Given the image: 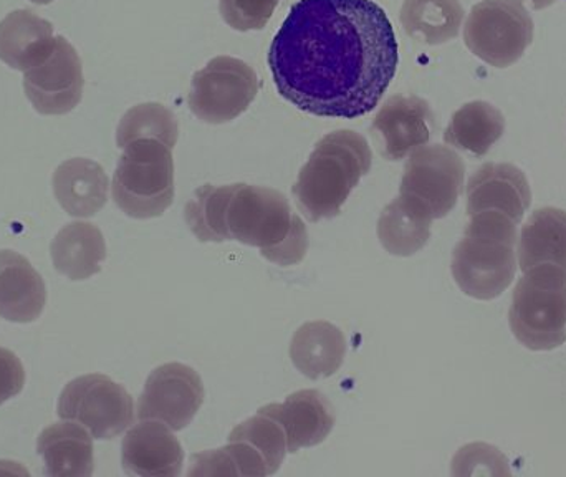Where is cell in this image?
<instances>
[{
    "label": "cell",
    "instance_id": "6da1fadb",
    "mask_svg": "<svg viewBox=\"0 0 566 477\" xmlns=\"http://www.w3.org/2000/svg\"><path fill=\"white\" fill-rule=\"evenodd\" d=\"M398 62L395 29L373 0H298L269 50L282 98L322 118L368 115Z\"/></svg>",
    "mask_w": 566,
    "mask_h": 477
},
{
    "label": "cell",
    "instance_id": "7a4b0ae2",
    "mask_svg": "<svg viewBox=\"0 0 566 477\" xmlns=\"http://www.w3.org/2000/svg\"><path fill=\"white\" fill-rule=\"evenodd\" d=\"M231 186L226 211L229 240L258 247L269 262L277 266L302 262L308 250V232L285 196L262 186Z\"/></svg>",
    "mask_w": 566,
    "mask_h": 477
},
{
    "label": "cell",
    "instance_id": "3957f363",
    "mask_svg": "<svg viewBox=\"0 0 566 477\" xmlns=\"http://www.w3.org/2000/svg\"><path fill=\"white\" fill-rule=\"evenodd\" d=\"M371 163V148L359 133L339 129L323 136L293 186L306 219L318 222L339 215Z\"/></svg>",
    "mask_w": 566,
    "mask_h": 477
},
{
    "label": "cell",
    "instance_id": "277c9868",
    "mask_svg": "<svg viewBox=\"0 0 566 477\" xmlns=\"http://www.w3.org/2000/svg\"><path fill=\"white\" fill-rule=\"evenodd\" d=\"M517 225L497 212L471 216L464 238L452 252V277L465 295L492 300L514 282Z\"/></svg>",
    "mask_w": 566,
    "mask_h": 477
},
{
    "label": "cell",
    "instance_id": "5b68a950",
    "mask_svg": "<svg viewBox=\"0 0 566 477\" xmlns=\"http://www.w3.org/2000/svg\"><path fill=\"white\" fill-rule=\"evenodd\" d=\"M115 205L129 218H159L175 201L172 149L158 139H136L123 148L112 185Z\"/></svg>",
    "mask_w": 566,
    "mask_h": 477
},
{
    "label": "cell",
    "instance_id": "8992f818",
    "mask_svg": "<svg viewBox=\"0 0 566 477\" xmlns=\"http://www.w3.org/2000/svg\"><path fill=\"white\" fill-rule=\"evenodd\" d=\"M515 339L534 352H548L566 342V272L541 266L524 272L509 312Z\"/></svg>",
    "mask_w": 566,
    "mask_h": 477
},
{
    "label": "cell",
    "instance_id": "52a82bcc",
    "mask_svg": "<svg viewBox=\"0 0 566 477\" xmlns=\"http://www.w3.org/2000/svg\"><path fill=\"white\" fill-rule=\"evenodd\" d=\"M534 40V20L517 0H482L464 27L468 49L489 65H514Z\"/></svg>",
    "mask_w": 566,
    "mask_h": 477
},
{
    "label": "cell",
    "instance_id": "ba28073f",
    "mask_svg": "<svg viewBox=\"0 0 566 477\" xmlns=\"http://www.w3.org/2000/svg\"><path fill=\"white\" fill-rule=\"evenodd\" d=\"M261 86L258 73L244 60L216 56L192 76L189 108L202 122L222 125L241 116Z\"/></svg>",
    "mask_w": 566,
    "mask_h": 477
},
{
    "label": "cell",
    "instance_id": "9c48e42d",
    "mask_svg": "<svg viewBox=\"0 0 566 477\" xmlns=\"http://www.w3.org/2000/svg\"><path fill=\"white\" fill-rule=\"evenodd\" d=\"M59 416L78 423L95 439H113L133 425L135 405L122 385L93 373L78 376L63 388Z\"/></svg>",
    "mask_w": 566,
    "mask_h": 477
},
{
    "label": "cell",
    "instance_id": "30bf717a",
    "mask_svg": "<svg viewBox=\"0 0 566 477\" xmlns=\"http://www.w3.org/2000/svg\"><path fill=\"white\" fill-rule=\"evenodd\" d=\"M464 175L458 153L442 145L421 146L409 155L399 195L416 199L432 218L442 219L458 205Z\"/></svg>",
    "mask_w": 566,
    "mask_h": 477
},
{
    "label": "cell",
    "instance_id": "8fae6325",
    "mask_svg": "<svg viewBox=\"0 0 566 477\" xmlns=\"http://www.w3.org/2000/svg\"><path fill=\"white\" fill-rule=\"evenodd\" d=\"M205 383L191 366L166 363L146 380L138 402L139 419H156L172 432L191 425L205 403Z\"/></svg>",
    "mask_w": 566,
    "mask_h": 477
},
{
    "label": "cell",
    "instance_id": "7c38bea8",
    "mask_svg": "<svg viewBox=\"0 0 566 477\" xmlns=\"http://www.w3.org/2000/svg\"><path fill=\"white\" fill-rule=\"evenodd\" d=\"M23 73L27 98L40 115H65L82 102V59L65 37H56L53 52Z\"/></svg>",
    "mask_w": 566,
    "mask_h": 477
},
{
    "label": "cell",
    "instance_id": "4fadbf2b",
    "mask_svg": "<svg viewBox=\"0 0 566 477\" xmlns=\"http://www.w3.org/2000/svg\"><path fill=\"white\" fill-rule=\"evenodd\" d=\"M434 113L419 96L395 95L373 120L371 132L381 142L382 156L399 162L431 139Z\"/></svg>",
    "mask_w": 566,
    "mask_h": 477
},
{
    "label": "cell",
    "instance_id": "5bb4252c",
    "mask_svg": "<svg viewBox=\"0 0 566 477\" xmlns=\"http://www.w3.org/2000/svg\"><path fill=\"white\" fill-rule=\"evenodd\" d=\"M532 203L527 176L509 163H488L468 185V215L497 212L521 225Z\"/></svg>",
    "mask_w": 566,
    "mask_h": 477
},
{
    "label": "cell",
    "instance_id": "9a60e30c",
    "mask_svg": "<svg viewBox=\"0 0 566 477\" xmlns=\"http://www.w3.org/2000/svg\"><path fill=\"white\" fill-rule=\"evenodd\" d=\"M122 463L128 475L175 477L181 475L185 452L168 425L139 419L123 439Z\"/></svg>",
    "mask_w": 566,
    "mask_h": 477
},
{
    "label": "cell",
    "instance_id": "2e32d148",
    "mask_svg": "<svg viewBox=\"0 0 566 477\" xmlns=\"http://www.w3.org/2000/svg\"><path fill=\"white\" fill-rule=\"evenodd\" d=\"M226 448L238 466L239 476L264 477L281 469L289 442L281 423L259 409L258 415L232 429Z\"/></svg>",
    "mask_w": 566,
    "mask_h": 477
},
{
    "label": "cell",
    "instance_id": "e0dca14e",
    "mask_svg": "<svg viewBox=\"0 0 566 477\" xmlns=\"http://www.w3.org/2000/svg\"><path fill=\"white\" fill-rule=\"evenodd\" d=\"M261 412L281 423L289 442V453L319 445L335 426L332 406L316 390L293 393L285 402L272 403Z\"/></svg>",
    "mask_w": 566,
    "mask_h": 477
},
{
    "label": "cell",
    "instance_id": "ac0fdd59",
    "mask_svg": "<svg viewBox=\"0 0 566 477\" xmlns=\"http://www.w3.org/2000/svg\"><path fill=\"white\" fill-rule=\"evenodd\" d=\"M45 303V282L29 259L0 250V317L9 322H35Z\"/></svg>",
    "mask_w": 566,
    "mask_h": 477
},
{
    "label": "cell",
    "instance_id": "d6986e66",
    "mask_svg": "<svg viewBox=\"0 0 566 477\" xmlns=\"http://www.w3.org/2000/svg\"><path fill=\"white\" fill-rule=\"evenodd\" d=\"M109 182L105 169L88 158L62 163L53 173V195L73 218H92L108 201Z\"/></svg>",
    "mask_w": 566,
    "mask_h": 477
},
{
    "label": "cell",
    "instance_id": "ffe728a7",
    "mask_svg": "<svg viewBox=\"0 0 566 477\" xmlns=\"http://www.w3.org/2000/svg\"><path fill=\"white\" fill-rule=\"evenodd\" d=\"M53 25L30 10H15L0 22V60L25 72L55 49Z\"/></svg>",
    "mask_w": 566,
    "mask_h": 477
},
{
    "label": "cell",
    "instance_id": "44dd1931",
    "mask_svg": "<svg viewBox=\"0 0 566 477\" xmlns=\"http://www.w3.org/2000/svg\"><path fill=\"white\" fill-rule=\"evenodd\" d=\"M346 339L338 326L323 320L303 323L290 343L293 366L306 379L322 380L342 369Z\"/></svg>",
    "mask_w": 566,
    "mask_h": 477
},
{
    "label": "cell",
    "instance_id": "7402d4cb",
    "mask_svg": "<svg viewBox=\"0 0 566 477\" xmlns=\"http://www.w3.org/2000/svg\"><path fill=\"white\" fill-rule=\"evenodd\" d=\"M93 436L75 422L55 423L40 433L36 453L49 476L88 477L93 475Z\"/></svg>",
    "mask_w": 566,
    "mask_h": 477
},
{
    "label": "cell",
    "instance_id": "603a6c76",
    "mask_svg": "<svg viewBox=\"0 0 566 477\" xmlns=\"http://www.w3.org/2000/svg\"><path fill=\"white\" fill-rule=\"evenodd\" d=\"M432 221L434 218L421 203L399 195L379 216V242L392 256H415L431 239Z\"/></svg>",
    "mask_w": 566,
    "mask_h": 477
},
{
    "label": "cell",
    "instance_id": "cb8c5ba5",
    "mask_svg": "<svg viewBox=\"0 0 566 477\" xmlns=\"http://www.w3.org/2000/svg\"><path fill=\"white\" fill-rule=\"evenodd\" d=\"M522 272L541 266H555L566 272V211L537 209L522 228L518 246Z\"/></svg>",
    "mask_w": 566,
    "mask_h": 477
},
{
    "label": "cell",
    "instance_id": "d4e9b609",
    "mask_svg": "<svg viewBox=\"0 0 566 477\" xmlns=\"http://www.w3.org/2000/svg\"><path fill=\"white\" fill-rule=\"evenodd\" d=\"M105 259V238L90 222H72L53 239V266L70 280L90 279L102 270Z\"/></svg>",
    "mask_w": 566,
    "mask_h": 477
},
{
    "label": "cell",
    "instance_id": "484cf974",
    "mask_svg": "<svg viewBox=\"0 0 566 477\" xmlns=\"http://www.w3.org/2000/svg\"><path fill=\"white\" fill-rule=\"evenodd\" d=\"M505 132V118L488 102H471L452 115L444 132V142L462 152L482 158Z\"/></svg>",
    "mask_w": 566,
    "mask_h": 477
},
{
    "label": "cell",
    "instance_id": "4316f807",
    "mask_svg": "<svg viewBox=\"0 0 566 477\" xmlns=\"http://www.w3.org/2000/svg\"><path fill=\"white\" fill-rule=\"evenodd\" d=\"M464 20L459 0H405L401 23L411 39L439 45L458 37Z\"/></svg>",
    "mask_w": 566,
    "mask_h": 477
},
{
    "label": "cell",
    "instance_id": "83f0119b",
    "mask_svg": "<svg viewBox=\"0 0 566 477\" xmlns=\"http://www.w3.org/2000/svg\"><path fill=\"white\" fill-rule=\"evenodd\" d=\"M158 139L175 149L179 138V125L175 113L161 103H143L125 113L116 132L118 148H125L136 139Z\"/></svg>",
    "mask_w": 566,
    "mask_h": 477
},
{
    "label": "cell",
    "instance_id": "f1b7e54d",
    "mask_svg": "<svg viewBox=\"0 0 566 477\" xmlns=\"http://www.w3.org/2000/svg\"><path fill=\"white\" fill-rule=\"evenodd\" d=\"M232 186L205 185L186 206V222L201 242H226V211Z\"/></svg>",
    "mask_w": 566,
    "mask_h": 477
},
{
    "label": "cell",
    "instance_id": "f546056e",
    "mask_svg": "<svg viewBox=\"0 0 566 477\" xmlns=\"http://www.w3.org/2000/svg\"><path fill=\"white\" fill-rule=\"evenodd\" d=\"M452 475L509 476L511 469H509L507 458L497 448L484 445V443H475V445L464 446L455 455L454 462H452Z\"/></svg>",
    "mask_w": 566,
    "mask_h": 477
},
{
    "label": "cell",
    "instance_id": "4dcf8cb0",
    "mask_svg": "<svg viewBox=\"0 0 566 477\" xmlns=\"http://www.w3.org/2000/svg\"><path fill=\"white\" fill-rule=\"evenodd\" d=\"M281 0H219L222 19L239 32L262 30L274 15Z\"/></svg>",
    "mask_w": 566,
    "mask_h": 477
},
{
    "label": "cell",
    "instance_id": "1f68e13d",
    "mask_svg": "<svg viewBox=\"0 0 566 477\" xmlns=\"http://www.w3.org/2000/svg\"><path fill=\"white\" fill-rule=\"evenodd\" d=\"M25 385V370L15 353L0 346V405L19 395Z\"/></svg>",
    "mask_w": 566,
    "mask_h": 477
},
{
    "label": "cell",
    "instance_id": "d6a6232c",
    "mask_svg": "<svg viewBox=\"0 0 566 477\" xmlns=\"http://www.w3.org/2000/svg\"><path fill=\"white\" fill-rule=\"evenodd\" d=\"M188 476H239V469L228 448H222L196 455Z\"/></svg>",
    "mask_w": 566,
    "mask_h": 477
},
{
    "label": "cell",
    "instance_id": "836d02e7",
    "mask_svg": "<svg viewBox=\"0 0 566 477\" xmlns=\"http://www.w3.org/2000/svg\"><path fill=\"white\" fill-rule=\"evenodd\" d=\"M522 2L528 3V6H531L534 10H542L554 6L557 0H522Z\"/></svg>",
    "mask_w": 566,
    "mask_h": 477
},
{
    "label": "cell",
    "instance_id": "e575fe53",
    "mask_svg": "<svg viewBox=\"0 0 566 477\" xmlns=\"http://www.w3.org/2000/svg\"><path fill=\"white\" fill-rule=\"evenodd\" d=\"M30 2L39 3V6H45V3L53 2V0H30Z\"/></svg>",
    "mask_w": 566,
    "mask_h": 477
}]
</instances>
